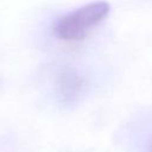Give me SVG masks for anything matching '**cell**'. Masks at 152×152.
Returning a JSON list of instances; mask_svg holds the SVG:
<instances>
[{"label":"cell","mask_w":152,"mask_h":152,"mask_svg":"<svg viewBox=\"0 0 152 152\" xmlns=\"http://www.w3.org/2000/svg\"><path fill=\"white\" fill-rule=\"evenodd\" d=\"M59 91L65 99H70L76 96V94L82 88V80L78 75L74 72H68L62 75L61 81L58 83Z\"/></svg>","instance_id":"obj_2"},{"label":"cell","mask_w":152,"mask_h":152,"mask_svg":"<svg viewBox=\"0 0 152 152\" xmlns=\"http://www.w3.org/2000/svg\"><path fill=\"white\" fill-rule=\"evenodd\" d=\"M148 152H152V141H151V144L148 146Z\"/></svg>","instance_id":"obj_3"},{"label":"cell","mask_w":152,"mask_h":152,"mask_svg":"<svg viewBox=\"0 0 152 152\" xmlns=\"http://www.w3.org/2000/svg\"><path fill=\"white\" fill-rule=\"evenodd\" d=\"M109 13V5L106 1H95L59 18L53 33L57 38L66 42H80L89 31L100 24Z\"/></svg>","instance_id":"obj_1"}]
</instances>
